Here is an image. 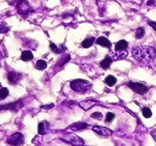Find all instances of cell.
<instances>
[{"label": "cell", "instance_id": "9a60e30c", "mask_svg": "<svg viewBox=\"0 0 156 146\" xmlns=\"http://www.w3.org/2000/svg\"><path fill=\"white\" fill-rule=\"evenodd\" d=\"M95 42L97 43L98 45H101V46L106 47V48H110L112 45V44L109 42V40H108L106 38H105V37H102V36L99 37V38L96 40Z\"/></svg>", "mask_w": 156, "mask_h": 146}, {"label": "cell", "instance_id": "4dcf8cb0", "mask_svg": "<svg viewBox=\"0 0 156 146\" xmlns=\"http://www.w3.org/2000/svg\"><path fill=\"white\" fill-rule=\"evenodd\" d=\"M151 135L152 136V138H154L155 140L156 141V129H154L151 131Z\"/></svg>", "mask_w": 156, "mask_h": 146}, {"label": "cell", "instance_id": "7c38bea8", "mask_svg": "<svg viewBox=\"0 0 156 146\" xmlns=\"http://www.w3.org/2000/svg\"><path fill=\"white\" fill-rule=\"evenodd\" d=\"M128 52L126 49L125 50H118L112 53V59L115 60H120V59L126 58Z\"/></svg>", "mask_w": 156, "mask_h": 146}, {"label": "cell", "instance_id": "ba28073f", "mask_svg": "<svg viewBox=\"0 0 156 146\" xmlns=\"http://www.w3.org/2000/svg\"><path fill=\"white\" fill-rule=\"evenodd\" d=\"M94 132H95L96 134L99 136L104 137V138H106V137H109L112 134V130L109 129L107 127H101V126H94L92 128Z\"/></svg>", "mask_w": 156, "mask_h": 146}, {"label": "cell", "instance_id": "7a4b0ae2", "mask_svg": "<svg viewBox=\"0 0 156 146\" xmlns=\"http://www.w3.org/2000/svg\"><path fill=\"white\" fill-rule=\"evenodd\" d=\"M91 84L89 81L84 79H75L70 82V87L76 92L78 93H85L91 89Z\"/></svg>", "mask_w": 156, "mask_h": 146}, {"label": "cell", "instance_id": "1f68e13d", "mask_svg": "<svg viewBox=\"0 0 156 146\" xmlns=\"http://www.w3.org/2000/svg\"><path fill=\"white\" fill-rule=\"evenodd\" d=\"M155 1L154 0H149V1H148V2H147V5H148V6H152V5H154L155 4Z\"/></svg>", "mask_w": 156, "mask_h": 146}, {"label": "cell", "instance_id": "d6986e66", "mask_svg": "<svg viewBox=\"0 0 156 146\" xmlns=\"http://www.w3.org/2000/svg\"><path fill=\"white\" fill-rule=\"evenodd\" d=\"M116 82H117V79L112 75L107 76L106 77V79H105V83L109 86H110V87H112V86L115 85Z\"/></svg>", "mask_w": 156, "mask_h": 146}, {"label": "cell", "instance_id": "8992f818", "mask_svg": "<svg viewBox=\"0 0 156 146\" xmlns=\"http://www.w3.org/2000/svg\"><path fill=\"white\" fill-rule=\"evenodd\" d=\"M127 87H129L135 93L139 94V95H144L148 91V88L146 85H144L141 83H138V82H133L130 81L127 84Z\"/></svg>", "mask_w": 156, "mask_h": 146}, {"label": "cell", "instance_id": "4316f807", "mask_svg": "<svg viewBox=\"0 0 156 146\" xmlns=\"http://www.w3.org/2000/svg\"><path fill=\"white\" fill-rule=\"evenodd\" d=\"M91 117L93 118V119H95V120H101L103 118V115L100 112H95V113L91 114Z\"/></svg>", "mask_w": 156, "mask_h": 146}, {"label": "cell", "instance_id": "6da1fadb", "mask_svg": "<svg viewBox=\"0 0 156 146\" xmlns=\"http://www.w3.org/2000/svg\"><path fill=\"white\" fill-rule=\"evenodd\" d=\"M132 56L139 63H149L155 58L156 50L149 45H139L133 49Z\"/></svg>", "mask_w": 156, "mask_h": 146}, {"label": "cell", "instance_id": "484cf974", "mask_svg": "<svg viewBox=\"0 0 156 146\" xmlns=\"http://www.w3.org/2000/svg\"><path fill=\"white\" fill-rule=\"evenodd\" d=\"M10 30V27L5 23L0 22V34L1 33H7Z\"/></svg>", "mask_w": 156, "mask_h": 146}, {"label": "cell", "instance_id": "8fae6325", "mask_svg": "<svg viewBox=\"0 0 156 146\" xmlns=\"http://www.w3.org/2000/svg\"><path fill=\"white\" fill-rule=\"evenodd\" d=\"M49 131V122L42 121L38 124V134L41 135H45Z\"/></svg>", "mask_w": 156, "mask_h": 146}, {"label": "cell", "instance_id": "ffe728a7", "mask_svg": "<svg viewBox=\"0 0 156 146\" xmlns=\"http://www.w3.org/2000/svg\"><path fill=\"white\" fill-rule=\"evenodd\" d=\"M71 57L69 55H66L64 56H63L59 60V63H58V67H63V66L65 65L66 63H67L68 62H69L70 60Z\"/></svg>", "mask_w": 156, "mask_h": 146}, {"label": "cell", "instance_id": "44dd1931", "mask_svg": "<svg viewBox=\"0 0 156 146\" xmlns=\"http://www.w3.org/2000/svg\"><path fill=\"white\" fill-rule=\"evenodd\" d=\"M144 34H145V30H144V27H138V29L135 31V38L137 39H141L144 36Z\"/></svg>", "mask_w": 156, "mask_h": 146}, {"label": "cell", "instance_id": "83f0119b", "mask_svg": "<svg viewBox=\"0 0 156 146\" xmlns=\"http://www.w3.org/2000/svg\"><path fill=\"white\" fill-rule=\"evenodd\" d=\"M115 114L112 113H110V112H109V113H107V114H106V122H112V120H114V118H115Z\"/></svg>", "mask_w": 156, "mask_h": 146}, {"label": "cell", "instance_id": "d6a6232c", "mask_svg": "<svg viewBox=\"0 0 156 146\" xmlns=\"http://www.w3.org/2000/svg\"><path fill=\"white\" fill-rule=\"evenodd\" d=\"M155 65H156V63H155Z\"/></svg>", "mask_w": 156, "mask_h": 146}, {"label": "cell", "instance_id": "4fadbf2b", "mask_svg": "<svg viewBox=\"0 0 156 146\" xmlns=\"http://www.w3.org/2000/svg\"><path fill=\"white\" fill-rule=\"evenodd\" d=\"M88 127V124H86V123H75L73 124V125H71L69 127V129L73 131H78V130H81L85 129Z\"/></svg>", "mask_w": 156, "mask_h": 146}, {"label": "cell", "instance_id": "f546056e", "mask_svg": "<svg viewBox=\"0 0 156 146\" xmlns=\"http://www.w3.org/2000/svg\"><path fill=\"white\" fill-rule=\"evenodd\" d=\"M148 24L150 25L152 28L156 31V22H154V21H148Z\"/></svg>", "mask_w": 156, "mask_h": 146}, {"label": "cell", "instance_id": "2e32d148", "mask_svg": "<svg viewBox=\"0 0 156 146\" xmlns=\"http://www.w3.org/2000/svg\"><path fill=\"white\" fill-rule=\"evenodd\" d=\"M33 58H34V56H33L32 53H31L30 51H28V50L24 51V52H22V53H21V57H20V59H21V60L24 61V62L32 60Z\"/></svg>", "mask_w": 156, "mask_h": 146}, {"label": "cell", "instance_id": "3957f363", "mask_svg": "<svg viewBox=\"0 0 156 146\" xmlns=\"http://www.w3.org/2000/svg\"><path fill=\"white\" fill-rule=\"evenodd\" d=\"M17 13L23 17H26L30 13L34 12V10L27 0H19L16 5Z\"/></svg>", "mask_w": 156, "mask_h": 146}, {"label": "cell", "instance_id": "30bf717a", "mask_svg": "<svg viewBox=\"0 0 156 146\" xmlns=\"http://www.w3.org/2000/svg\"><path fill=\"white\" fill-rule=\"evenodd\" d=\"M96 103H97V102L95 101V100L88 99L79 102V106H81L84 110L87 111V110H89L90 109H91V108L93 107L94 106H95Z\"/></svg>", "mask_w": 156, "mask_h": 146}, {"label": "cell", "instance_id": "5b68a950", "mask_svg": "<svg viewBox=\"0 0 156 146\" xmlns=\"http://www.w3.org/2000/svg\"><path fill=\"white\" fill-rule=\"evenodd\" d=\"M6 142L11 146H21L24 143V137L20 132H16L8 137Z\"/></svg>", "mask_w": 156, "mask_h": 146}, {"label": "cell", "instance_id": "5bb4252c", "mask_svg": "<svg viewBox=\"0 0 156 146\" xmlns=\"http://www.w3.org/2000/svg\"><path fill=\"white\" fill-rule=\"evenodd\" d=\"M112 58L110 56H106L105 59L102 61H101L100 63V67L104 70H107L109 69L111 66L112 63Z\"/></svg>", "mask_w": 156, "mask_h": 146}, {"label": "cell", "instance_id": "52a82bcc", "mask_svg": "<svg viewBox=\"0 0 156 146\" xmlns=\"http://www.w3.org/2000/svg\"><path fill=\"white\" fill-rule=\"evenodd\" d=\"M24 106L23 102L21 99H19L16 102H13L12 103H8L6 105H2L0 106V111L2 110H13V111H17Z\"/></svg>", "mask_w": 156, "mask_h": 146}, {"label": "cell", "instance_id": "9c48e42d", "mask_svg": "<svg viewBox=\"0 0 156 146\" xmlns=\"http://www.w3.org/2000/svg\"><path fill=\"white\" fill-rule=\"evenodd\" d=\"M22 77V74L20 73H17V72H13V71H11V72H9L8 74H7V78H8L9 83L11 84H16L20 81Z\"/></svg>", "mask_w": 156, "mask_h": 146}, {"label": "cell", "instance_id": "d4e9b609", "mask_svg": "<svg viewBox=\"0 0 156 146\" xmlns=\"http://www.w3.org/2000/svg\"><path fill=\"white\" fill-rule=\"evenodd\" d=\"M9 96V90L6 87H2L0 89V100H4Z\"/></svg>", "mask_w": 156, "mask_h": 146}, {"label": "cell", "instance_id": "603a6c76", "mask_svg": "<svg viewBox=\"0 0 156 146\" xmlns=\"http://www.w3.org/2000/svg\"><path fill=\"white\" fill-rule=\"evenodd\" d=\"M47 67V63L45 60H42V59H40V60H38L36 63V68L38 70H45Z\"/></svg>", "mask_w": 156, "mask_h": 146}, {"label": "cell", "instance_id": "e0dca14e", "mask_svg": "<svg viewBox=\"0 0 156 146\" xmlns=\"http://www.w3.org/2000/svg\"><path fill=\"white\" fill-rule=\"evenodd\" d=\"M128 47V42L126 40L119 41L115 45V50H125Z\"/></svg>", "mask_w": 156, "mask_h": 146}, {"label": "cell", "instance_id": "f1b7e54d", "mask_svg": "<svg viewBox=\"0 0 156 146\" xmlns=\"http://www.w3.org/2000/svg\"><path fill=\"white\" fill-rule=\"evenodd\" d=\"M52 107H54V104L52 103L50 105H48V106H41V108L42 109H45V110H49V109H52Z\"/></svg>", "mask_w": 156, "mask_h": 146}, {"label": "cell", "instance_id": "ac0fdd59", "mask_svg": "<svg viewBox=\"0 0 156 146\" xmlns=\"http://www.w3.org/2000/svg\"><path fill=\"white\" fill-rule=\"evenodd\" d=\"M95 42V39L94 37H91V38H89V39H87L84 41H83L81 45L84 49H88V48H90L91 45H93Z\"/></svg>", "mask_w": 156, "mask_h": 146}, {"label": "cell", "instance_id": "277c9868", "mask_svg": "<svg viewBox=\"0 0 156 146\" xmlns=\"http://www.w3.org/2000/svg\"><path fill=\"white\" fill-rule=\"evenodd\" d=\"M61 140L63 142L69 143L73 146H84V142L81 138L73 134H63V137L61 138Z\"/></svg>", "mask_w": 156, "mask_h": 146}, {"label": "cell", "instance_id": "cb8c5ba5", "mask_svg": "<svg viewBox=\"0 0 156 146\" xmlns=\"http://www.w3.org/2000/svg\"><path fill=\"white\" fill-rule=\"evenodd\" d=\"M142 114L145 118H151L152 116V112L148 107H144L142 109Z\"/></svg>", "mask_w": 156, "mask_h": 146}, {"label": "cell", "instance_id": "7402d4cb", "mask_svg": "<svg viewBox=\"0 0 156 146\" xmlns=\"http://www.w3.org/2000/svg\"><path fill=\"white\" fill-rule=\"evenodd\" d=\"M49 47H50L51 50L52 51L53 53H57V54H59V53H63L64 51L66 50L67 49H60V48H58V47L56 46V45L54 44V43L51 42L50 45H49Z\"/></svg>", "mask_w": 156, "mask_h": 146}]
</instances>
